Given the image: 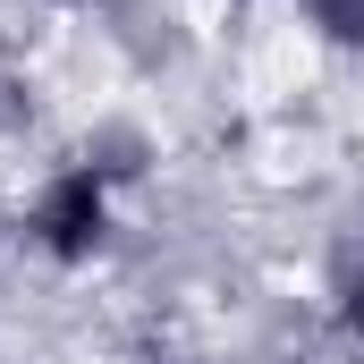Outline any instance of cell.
Here are the masks:
<instances>
[{"mask_svg":"<svg viewBox=\"0 0 364 364\" xmlns=\"http://www.w3.org/2000/svg\"><path fill=\"white\" fill-rule=\"evenodd\" d=\"M127 237H136L127 203L93 178L85 161H68V153L34 161L26 178L9 186V255L43 263L51 279H85L102 263H119Z\"/></svg>","mask_w":364,"mask_h":364,"instance_id":"1","label":"cell"},{"mask_svg":"<svg viewBox=\"0 0 364 364\" xmlns=\"http://www.w3.org/2000/svg\"><path fill=\"white\" fill-rule=\"evenodd\" d=\"M93 43L136 85H170V77H186L203 60V26H195L186 0H102L93 9Z\"/></svg>","mask_w":364,"mask_h":364,"instance_id":"2","label":"cell"},{"mask_svg":"<svg viewBox=\"0 0 364 364\" xmlns=\"http://www.w3.org/2000/svg\"><path fill=\"white\" fill-rule=\"evenodd\" d=\"M60 153H68V161H85L119 203H136L144 186L170 170V136H161V119H153L144 102H93L85 119L68 127V144H60Z\"/></svg>","mask_w":364,"mask_h":364,"instance_id":"3","label":"cell"},{"mask_svg":"<svg viewBox=\"0 0 364 364\" xmlns=\"http://www.w3.org/2000/svg\"><path fill=\"white\" fill-rule=\"evenodd\" d=\"M279 17L314 60H364V0H279Z\"/></svg>","mask_w":364,"mask_h":364,"instance_id":"4","label":"cell"},{"mask_svg":"<svg viewBox=\"0 0 364 364\" xmlns=\"http://www.w3.org/2000/svg\"><path fill=\"white\" fill-rule=\"evenodd\" d=\"M34 9H51V17H93L102 0H34Z\"/></svg>","mask_w":364,"mask_h":364,"instance_id":"5","label":"cell"},{"mask_svg":"<svg viewBox=\"0 0 364 364\" xmlns=\"http://www.w3.org/2000/svg\"><path fill=\"white\" fill-rule=\"evenodd\" d=\"M212 9H263V0H212Z\"/></svg>","mask_w":364,"mask_h":364,"instance_id":"6","label":"cell"}]
</instances>
